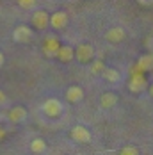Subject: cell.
<instances>
[{
	"label": "cell",
	"instance_id": "1",
	"mask_svg": "<svg viewBox=\"0 0 153 155\" xmlns=\"http://www.w3.org/2000/svg\"><path fill=\"white\" fill-rule=\"evenodd\" d=\"M94 47H93L91 43H80V45H76L75 48V59L80 64H89V62L94 61Z\"/></svg>",
	"mask_w": 153,
	"mask_h": 155
},
{
	"label": "cell",
	"instance_id": "2",
	"mask_svg": "<svg viewBox=\"0 0 153 155\" xmlns=\"http://www.w3.org/2000/svg\"><path fill=\"white\" fill-rule=\"evenodd\" d=\"M128 89L132 93H142L144 89H148V80H146V75L141 73V71H135L132 68V75H130V80H128Z\"/></svg>",
	"mask_w": 153,
	"mask_h": 155
},
{
	"label": "cell",
	"instance_id": "3",
	"mask_svg": "<svg viewBox=\"0 0 153 155\" xmlns=\"http://www.w3.org/2000/svg\"><path fill=\"white\" fill-rule=\"evenodd\" d=\"M41 110H43V114L48 116V118H59L62 114V104L57 100V98H48L43 102V105H41Z\"/></svg>",
	"mask_w": 153,
	"mask_h": 155
},
{
	"label": "cell",
	"instance_id": "4",
	"mask_svg": "<svg viewBox=\"0 0 153 155\" xmlns=\"http://www.w3.org/2000/svg\"><path fill=\"white\" fill-rule=\"evenodd\" d=\"M70 137L75 141V143H80V144H87L91 143L93 136H91V130L84 125H75L71 130H70Z\"/></svg>",
	"mask_w": 153,
	"mask_h": 155
},
{
	"label": "cell",
	"instance_id": "5",
	"mask_svg": "<svg viewBox=\"0 0 153 155\" xmlns=\"http://www.w3.org/2000/svg\"><path fill=\"white\" fill-rule=\"evenodd\" d=\"M31 21H32V25H34V29L45 31L46 27H50V15L46 11H43V9H37V11L32 13Z\"/></svg>",
	"mask_w": 153,
	"mask_h": 155
},
{
	"label": "cell",
	"instance_id": "6",
	"mask_svg": "<svg viewBox=\"0 0 153 155\" xmlns=\"http://www.w3.org/2000/svg\"><path fill=\"white\" fill-rule=\"evenodd\" d=\"M59 48H61V41H59L57 36H46L45 43H43V54H45L46 57H50V59L55 57L57 52H59Z\"/></svg>",
	"mask_w": 153,
	"mask_h": 155
},
{
	"label": "cell",
	"instance_id": "7",
	"mask_svg": "<svg viewBox=\"0 0 153 155\" xmlns=\"http://www.w3.org/2000/svg\"><path fill=\"white\" fill-rule=\"evenodd\" d=\"M32 38H34V32L29 25H18L13 31V39L16 43H29L32 41Z\"/></svg>",
	"mask_w": 153,
	"mask_h": 155
},
{
	"label": "cell",
	"instance_id": "8",
	"mask_svg": "<svg viewBox=\"0 0 153 155\" xmlns=\"http://www.w3.org/2000/svg\"><path fill=\"white\" fill-rule=\"evenodd\" d=\"M68 21H70V18H68V13H64V11H55V13L50 15V27L54 31L66 29L68 27Z\"/></svg>",
	"mask_w": 153,
	"mask_h": 155
},
{
	"label": "cell",
	"instance_id": "9",
	"mask_svg": "<svg viewBox=\"0 0 153 155\" xmlns=\"http://www.w3.org/2000/svg\"><path fill=\"white\" fill-rule=\"evenodd\" d=\"M125 38H126V31L123 27H110L105 32V41L112 43V45H118V43L125 41Z\"/></svg>",
	"mask_w": 153,
	"mask_h": 155
},
{
	"label": "cell",
	"instance_id": "10",
	"mask_svg": "<svg viewBox=\"0 0 153 155\" xmlns=\"http://www.w3.org/2000/svg\"><path fill=\"white\" fill-rule=\"evenodd\" d=\"M7 120L11 121V123H23L25 120H27V109L23 107V105H15V107L9 110V114H7Z\"/></svg>",
	"mask_w": 153,
	"mask_h": 155
},
{
	"label": "cell",
	"instance_id": "11",
	"mask_svg": "<svg viewBox=\"0 0 153 155\" xmlns=\"http://www.w3.org/2000/svg\"><path fill=\"white\" fill-rule=\"evenodd\" d=\"M135 71H141V73H148L153 70V55L151 54H146V55H141L134 66Z\"/></svg>",
	"mask_w": 153,
	"mask_h": 155
},
{
	"label": "cell",
	"instance_id": "12",
	"mask_svg": "<svg viewBox=\"0 0 153 155\" xmlns=\"http://www.w3.org/2000/svg\"><path fill=\"white\" fill-rule=\"evenodd\" d=\"M55 59H57L59 62H62V64L71 62L73 59H75V48H71L70 45H61L57 55H55Z\"/></svg>",
	"mask_w": 153,
	"mask_h": 155
},
{
	"label": "cell",
	"instance_id": "13",
	"mask_svg": "<svg viewBox=\"0 0 153 155\" xmlns=\"http://www.w3.org/2000/svg\"><path fill=\"white\" fill-rule=\"evenodd\" d=\"M66 100L70 104H78L84 100V89L80 86H70L66 89Z\"/></svg>",
	"mask_w": 153,
	"mask_h": 155
},
{
	"label": "cell",
	"instance_id": "14",
	"mask_svg": "<svg viewBox=\"0 0 153 155\" xmlns=\"http://www.w3.org/2000/svg\"><path fill=\"white\" fill-rule=\"evenodd\" d=\"M116 104H118V94L114 93V91L102 93V96H100V105H102V109H112V107H116Z\"/></svg>",
	"mask_w": 153,
	"mask_h": 155
},
{
	"label": "cell",
	"instance_id": "15",
	"mask_svg": "<svg viewBox=\"0 0 153 155\" xmlns=\"http://www.w3.org/2000/svg\"><path fill=\"white\" fill-rule=\"evenodd\" d=\"M29 148H31L32 153L41 155V153H45V152H46V141H45V139H41V137H36V139H32V141H31Z\"/></svg>",
	"mask_w": 153,
	"mask_h": 155
},
{
	"label": "cell",
	"instance_id": "16",
	"mask_svg": "<svg viewBox=\"0 0 153 155\" xmlns=\"http://www.w3.org/2000/svg\"><path fill=\"white\" fill-rule=\"evenodd\" d=\"M102 77L105 78L109 84H118V82L121 80V73H119L116 68H105V71H103Z\"/></svg>",
	"mask_w": 153,
	"mask_h": 155
},
{
	"label": "cell",
	"instance_id": "17",
	"mask_svg": "<svg viewBox=\"0 0 153 155\" xmlns=\"http://www.w3.org/2000/svg\"><path fill=\"white\" fill-rule=\"evenodd\" d=\"M105 62L102 61V59H94L91 62V73L93 75H103V71H105Z\"/></svg>",
	"mask_w": 153,
	"mask_h": 155
},
{
	"label": "cell",
	"instance_id": "18",
	"mask_svg": "<svg viewBox=\"0 0 153 155\" xmlns=\"http://www.w3.org/2000/svg\"><path fill=\"white\" fill-rule=\"evenodd\" d=\"M118 155H141V153H139L137 146H134V144H126V146H123L121 150H119V153Z\"/></svg>",
	"mask_w": 153,
	"mask_h": 155
},
{
	"label": "cell",
	"instance_id": "19",
	"mask_svg": "<svg viewBox=\"0 0 153 155\" xmlns=\"http://www.w3.org/2000/svg\"><path fill=\"white\" fill-rule=\"evenodd\" d=\"M18 4H20V7L21 9H34L36 7V4H37V0H18Z\"/></svg>",
	"mask_w": 153,
	"mask_h": 155
},
{
	"label": "cell",
	"instance_id": "20",
	"mask_svg": "<svg viewBox=\"0 0 153 155\" xmlns=\"http://www.w3.org/2000/svg\"><path fill=\"white\" fill-rule=\"evenodd\" d=\"M5 104H7V96H5V93L0 89V107H2V105H5Z\"/></svg>",
	"mask_w": 153,
	"mask_h": 155
},
{
	"label": "cell",
	"instance_id": "21",
	"mask_svg": "<svg viewBox=\"0 0 153 155\" xmlns=\"http://www.w3.org/2000/svg\"><path fill=\"white\" fill-rule=\"evenodd\" d=\"M4 61H5V57H4V54H2V52H0V68H2V66H4Z\"/></svg>",
	"mask_w": 153,
	"mask_h": 155
},
{
	"label": "cell",
	"instance_id": "22",
	"mask_svg": "<svg viewBox=\"0 0 153 155\" xmlns=\"http://www.w3.org/2000/svg\"><path fill=\"white\" fill-rule=\"evenodd\" d=\"M148 93H150V96L153 98V84H150V86H148Z\"/></svg>",
	"mask_w": 153,
	"mask_h": 155
}]
</instances>
